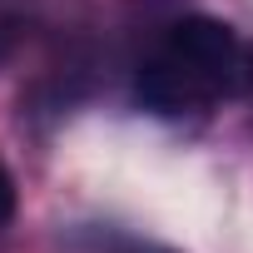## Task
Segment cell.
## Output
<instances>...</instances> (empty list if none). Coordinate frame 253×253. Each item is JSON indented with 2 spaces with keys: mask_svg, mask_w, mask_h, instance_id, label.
<instances>
[{
  "mask_svg": "<svg viewBox=\"0 0 253 253\" xmlns=\"http://www.w3.org/2000/svg\"><path fill=\"white\" fill-rule=\"evenodd\" d=\"M164 60L179 65L209 99L243 94L253 84V50L238 40L233 25H223L213 15H184L164 40Z\"/></svg>",
  "mask_w": 253,
  "mask_h": 253,
  "instance_id": "1",
  "label": "cell"
},
{
  "mask_svg": "<svg viewBox=\"0 0 253 253\" xmlns=\"http://www.w3.org/2000/svg\"><path fill=\"white\" fill-rule=\"evenodd\" d=\"M134 94H139V104L149 109V114H164V119H174V114H184V109H194V104H204L209 94L179 70V65H169L164 55L154 60V65H144L139 70V80H134Z\"/></svg>",
  "mask_w": 253,
  "mask_h": 253,
  "instance_id": "2",
  "label": "cell"
},
{
  "mask_svg": "<svg viewBox=\"0 0 253 253\" xmlns=\"http://www.w3.org/2000/svg\"><path fill=\"white\" fill-rule=\"evenodd\" d=\"M10 213H15V179L0 164V223H10Z\"/></svg>",
  "mask_w": 253,
  "mask_h": 253,
  "instance_id": "3",
  "label": "cell"
},
{
  "mask_svg": "<svg viewBox=\"0 0 253 253\" xmlns=\"http://www.w3.org/2000/svg\"><path fill=\"white\" fill-rule=\"evenodd\" d=\"M5 55H10V30L0 25V60H5Z\"/></svg>",
  "mask_w": 253,
  "mask_h": 253,
  "instance_id": "4",
  "label": "cell"
}]
</instances>
